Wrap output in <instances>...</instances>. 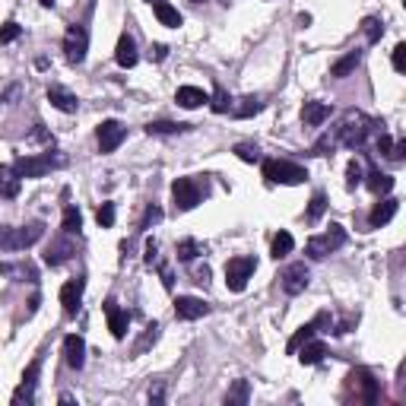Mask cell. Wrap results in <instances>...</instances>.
<instances>
[{"mask_svg": "<svg viewBox=\"0 0 406 406\" xmlns=\"http://www.w3.org/2000/svg\"><path fill=\"white\" fill-rule=\"evenodd\" d=\"M374 127L378 124H374L368 115H362V111H346L343 121L337 124V131H333V143H337V146H346V150H362Z\"/></svg>", "mask_w": 406, "mask_h": 406, "instance_id": "cell-1", "label": "cell"}, {"mask_svg": "<svg viewBox=\"0 0 406 406\" xmlns=\"http://www.w3.org/2000/svg\"><path fill=\"white\" fill-rule=\"evenodd\" d=\"M343 397L372 406L381 397V384L374 381V374L368 372V368H352V372L346 374V394H343Z\"/></svg>", "mask_w": 406, "mask_h": 406, "instance_id": "cell-2", "label": "cell"}, {"mask_svg": "<svg viewBox=\"0 0 406 406\" xmlns=\"http://www.w3.org/2000/svg\"><path fill=\"white\" fill-rule=\"evenodd\" d=\"M172 200L178 213H188V210H194L197 203L207 200V181H200V178H178L172 184Z\"/></svg>", "mask_w": 406, "mask_h": 406, "instance_id": "cell-3", "label": "cell"}, {"mask_svg": "<svg viewBox=\"0 0 406 406\" xmlns=\"http://www.w3.org/2000/svg\"><path fill=\"white\" fill-rule=\"evenodd\" d=\"M343 245H346V229L333 223L330 229H327V232L315 235V238H308L305 254L311 257V260H324L327 254H333V251H340Z\"/></svg>", "mask_w": 406, "mask_h": 406, "instance_id": "cell-4", "label": "cell"}, {"mask_svg": "<svg viewBox=\"0 0 406 406\" xmlns=\"http://www.w3.org/2000/svg\"><path fill=\"white\" fill-rule=\"evenodd\" d=\"M45 235V223H29L19 229H0V248L3 251H25Z\"/></svg>", "mask_w": 406, "mask_h": 406, "instance_id": "cell-5", "label": "cell"}, {"mask_svg": "<svg viewBox=\"0 0 406 406\" xmlns=\"http://www.w3.org/2000/svg\"><path fill=\"white\" fill-rule=\"evenodd\" d=\"M264 178L270 184H302L308 181V172L286 159H264Z\"/></svg>", "mask_w": 406, "mask_h": 406, "instance_id": "cell-6", "label": "cell"}, {"mask_svg": "<svg viewBox=\"0 0 406 406\" xmlns=\"http://www.w3.org/2000/svg\"><path fill=\"white\" fill-rule=\"evenodd\" d=\"M64 166V156H51V153H42V156H19L13 162L19 178H45L51 168Z\"/></svg>", "mask_w": 406, "mask_h": 406, "instance_id": "cell-7", "label": "cell"}, {"mask_svg": "<svg viewBox=\"0 0 406 406\" xmlns=\"http://www.w3.org/2000/svg\"><path fill=\"white\" fill-rule=\"evenodd\" d=\"M257 270V260L248 254H241V257H232L229 264H225V286L232 292H245V286H248V280L254 276Z\"/></svg>", "mask_w": 406, "mask_h": 406, "instance_id": "cell-8", "label": "cell"}, {"mask_svg": "<svg viewBox=\"0 0 406 406\" xmlns=\"http://www.w3.org/2000/svg\"><path fill=\"white\" fill-rule=\"evenodd\" d=\"M86 51H89V32H86L83 25L74 23L64 35V58L70 60V64H83Z\"/></svg>", "mask_w": 406, "mask_h": 406, "instance_id": "cell-9", "label": "cell"}, {"mask_svg": "<svg viewBox=\"0 0 406 406\" xmlns=\"http://www.w3.org/2000/svg\"><path fill=\"white\" fill-rule=\"evenodd\" d=\"M127 137V127L121 121H102L99 131H95V140H99V153H115Z\"/></svg>", "mask_w": 406, "mask_h": 406, "instance_id": "cell-10", "label": "cell"}, {"mask_svg": "<svg viewBox=\"0 0 406 406\" xmlns=\"http://www.w3.org/2000/svg\"><path fill=\"white\" fill-rule=\"evenodd\" d=\"M38 372H42V359L29 362V368L23 372V381H19V387L13 390V406H23V403H32V400H35V384H38Z\"/></svg>", "mask_w": 406, "mask_h": 406, "instance_id": "cell-11", "label": "cell"}, {"mask_svg": "<svg viewBox=\"0 0 406 406\" xmlns=\"http://www.w3.org/2000/svg\"><path fill=\"white\" fill-rule=\"evenodd\" d=\"M83 289H86V280L83 276H76V280H67L60 286V305H64V315L74 317L83 305Z\"/></svg>", "mask_w": 406, "mask_h": 406, "instance_id": "cell-12", "label": "cell"}, {"mask_svg": "<svg viewBox=\"0 0 406 406\" xmlns=\"http://www.w3.org/2000/svg\"><path fill=\"white\" fill-rule=\"evenodd\" d=\"M102 308H105L108 330H111V337H115V340H124V337H127V324H131V315H127V311L117 305L115 299H108Z\"/></svg>", "mask_w": 406, "mask_h": 406, "instance_id": "cell-13", "label": "cell"}, {"mask_svg": "<svg viewBox=\"0 0 406 406\" xmlns=\"http://www.w3.org/2000/svg\"><path fill=\"white\" fill-rule=\"evenodd\" d=\"M280 280H282V292H286V295H299V292L308 289L311 273H308L305 264H292V267H286V273H282Z\"/></svg>", "mask_w": 406, "mask_h": 406, "instance_id": "cell-14", "label": "cell"}, {"mask_svg": "<svg viewBox=\"0 0 406 406\" xmlns=\"http://www.w3.org/2000/svg\"><path fill=\"white\" fill-rule=\"evenodd\" d=\"M327 324H330V317H327V315H317L315 321H308L305 327H299V330L292 333V340L286 343V352H289V356H295V352H299V346H305V343L311 340V337H315L321 327H327Z\"/></svg>", "mask_w": 406, "mask_h": 406, "instance_id": "cell-15", "label": "cell"}, {"mask_svg": "<svg viewBox=\"0 0 406 406\" xmlns=\"http://www.w3.org/2000/svg\"><path fill=\"white\" fill-rule=\"evenodd\" d=\"M174 315L181 321H197V317L210 315V305L203 299H194V295H178L174 299Z\"/></svg>", "mask_w": 406, "mask_h": 406, "instance_id": "cell-16", "label": "cell"}, {"mask_svg": "<svg viewBox=\"0 0 406 406\" xmlns=\"http://www.w3.org/2000/svg\"><path fill=\"white\" fill-rule=\"evenodd\" d=\"M397 210H400V200H394V197L378 200L372 207V213H368V225H372V229H381V225H387L390 219L397 216Z\"/></svg>", "mask_w": 406, "mask_h": 406, "instance_id": "cell-17", "label": "cell"}, {"mask_svg": "<svg viewBox=\"0 0 406 406\" xmlns=\"http://www.w3.org/2000/svg\"><path fill=\"white\" fill-rule=\"evenodd\" d=\"M74 254H76L74 241H70V238H58V241H51L48 251H45V264H48V267H60V264H67Z\"/></svg>", "mask_w": 406, "mask_h": 406, "instance_id": "cell-18", "label": "cell"}, {"mask_svg": "<svg viewBox=\"0 0 406 406\" xmlns=\"http://www.w3.org/2000/svg\"><path fill=\"white\" fill-rule=\"evenodd\" d=\"M64 362L70 365V368H76V372L86 365V340L83 337L70 333V337L64 340Z\"/></svg>", "mask_w": 406, "mask_h": 406, "instance_id": "cell-19", "label": "cell"}, {"mask_svg": "<svg viewBox=\"0 0 406 406\" xmlns=\"http://www.w3.org/2000/svg\"><path fill=\"white\" fill-rule=\"evenodd\" d=\"M330 115H333V108L327 105V102H305V108H302V121H305V127H321Z\"/></svg>", "mask_w": 406, "mask_h": 406, "instance_id": "cell-20", "label": "cell"}, {"mask_svg": "<svg viewBox=\"0 0 406 406\" xmlns=\"http://www.w3.org/2000/svg\"><path fill=\"white\" fill-rule=\"evenodd\" d=\"M48 102L58 108V111H64V115H74L76 108H80L76 95L70 89H64V86H51V89H48Z\"/></svg>", "mask_w": 406, "mask_h": 406, "instance_id": "cell-21", "label": "cell"}, {"mask_svg": "<svg viewBox=\"0 0 406 406\" xmlns=\"http://www.w3.org/2000/svg\"><path fill=\"white\" fill-rule=\"evenodd\" d=\"M115 60H117V64H121V67H124V70H127V67H133V64H137V60H140V54H137V42H133V38H131V35H121V38H117V48H115Z\"/></svg>", "mask_w": 406, "mask_h": 406, "instance_id": "cell-22", "label": "cell"}, {"mask_svg": "<svg viewBox=\"0 0 406 406\" xmlns=\"http://www.w3.org/2000/svg\"><path fill=\"white\" fill-rule=\"evenodd\" d=\"M19 184H23V178L16 174V168L13 166H0V197H19Z\"/></svg>", "mask_w": 406, "mask_h": 406, "instance_id": "cell-23", "label": "cell"}, {"mask_svg": "<svg viewBox=\"0 0 406 406\" xmlns=\"http://www.w3.org/2000/svg\"><path fill=\"white\" fill-rule=\"evenodd\" d=\"M150 3H153V13H156V19L162 25H168V29H178V25L184 23L181 13H178V10H174L168 0H150Z\"/></svg>", "mask_w": 406, "mask_h": 406, "instance_id": "cell-24", "label": "cell"}, {"mask_svg": "<svg viewBox=\"0 0 406 406\" xmlns=\"http://www.w3.org/2000/svg\"><path fill=\"white\" fill-rule=\"evenodd\" d=\"M362 64V51H349V54H343L340 60H333V67H330V76L333 80H346L349 74H352V70H356V67Z\"/></svg>", "mask_w": 406, "mask_h": 406, "instance_id": "cell-25", "label": "cell"}, {"mask_svg": "<svg viewBox=\"0 0 406 406\" xmlns=\"http://www.w3.org/2000/svg\"><path fill=\"white\" fill-rule=\"evenodd\" d=\"M174 102L181 108H200L203 102H210V95L200 86H181V89L174 92Z\"/></svg>", "mask_w": 406, "mask_h": 406, "instance_id": "cell-26", "label": "cell"}, {"mask_svg": "<svg viewBox=\"0 0 406 406\" xmlns=\"http://www.w3.org/2000/svg\"><path fill=\"white\" fill-rule=\"evenodd\" d=\"M295 356H299L302 365H317V362H324V356H327V346H324L321 340H315V337H311L305 346H299V352H295Z\"/></svg>", "mask_w": 406, "mask_h": 406, "instance_id": "cell-27", "label": "cell"}, {"mask_svg": "<svg viewBox=\"0 0 406 406\" xmlns=\"http://www.w3.org/2000/svg\"><path fill=\"white\" fill-rule=\"evenodd\" d=\"M365 184H368V191L372 194H390L394 191V174H387V172H368V178H362Z\"/></svg>", "mask_w": 406, "mask_h": 406, "instance_id": "cell-28", "label": "cell"}, {"mask_svg": "<svg viewBox=\"0 0 406 406\" xmlns=\"http://www.w3.org/2000/svg\"><path fill=\"white\" fill-rule=\"evenodd\" d=\"M260 108H264V99H260V95H245V99H238V105H232L229 111H232L235 117H254Z\"/></svg>", "mask_w": 406, "mask_h": 406, "instance_id": "cell-29", "label": "cell"}, {"mask_svg": "<svg viewBox=\"0 0 406 406\" xmlns=\"http://www.w3.org/2000/svg\"><path fill=\"white\" fill-rule=\"evenodd\" d=\"M174 254H178L181 264H194V260L203 254V248H200V241H194V238H181L178 241V248H174Z\"/></svg>", "mask_w": 406, "mask_h": 406, "instance_id": "cell-30", "label": "cell"}, {"mask_svg": "<svg viewBox=\"0 0 406 406\" xmlns=\"http://www.w3.org/2000/svg\"><path fill=\"white\" fill-rule=\"evenodd\" d=\"M251 397V384L248 381H235L232 390L225 394V406H245Z\"/></svg>", "mask_w": 406, "mask_h": 406, "instance_id": "cell-31", "label": "cell"}, {"mask_svg": "<svg viewBox=\"0 0 406 406\" xmlns=\"http://www.w3.org/2000/svg\"><path fill=\"white\" fill-rule=\"evenodd\" d=\"M292 248H295V241H292V235L289 232H280L273 238V248H270V257L273 260H282V257H289L292 254Z\"/></svg>", "mask_w": 406, "mask_h": 406, "instance_id": "cell-32", "label": "cell"}, {"mask_svg": "<svg viewBox=\"0 0 406 406\" xmlns=\"http://www.w3.org/2000/svg\"><path fill=\"white\" fill-rule=\"evenodd\" d=\"M60 229H64V235H74L83 229V213L76 207H67L64 210V219H60Z\"/></svg>", "mask_w": 406, "mask_h": 406, "instance_id": "cell-33", "label": "cell"}, {"mask_svg": "<svg viewBox=\"0 0 406 406\" xmlns=\"http://www.w3.org/2000/svg\"><path fill=\"white\" fill-rule=\"evenodd\" d=\"M362 32H365V38L372 45H378L381 42V35H384V23L378 16H365L362 19Z\"/></svg>", "mask_w": 406, "mask_h": 406, "instance_id": "cell-34", "label": "cell"}, {"mask_svg": "<svg viewBox=\"0 0 406 406\" xmlns=\"http://www.w3.org/2000/svg\"><path fill=\"white\" fill-rule=\"evenodd\" d=\"M156 340H159V324H150V327L143 330L140 340L133 343V356H143V352H146V349H150Z\"/></svg>", "mask_w": 406, "mask_h": 406, "instance_id": "cell-35", "label": "cell"}, {"mask_svg": "<svg viewBox=\"0 0 406 406\" xmlns=\"http://www.w3.org/2000/svg\"><path fill=\"white\" fill-rule=\"evenodd\" d=\"M191 131V124H174V121H150L146 133H184Z\"/></svg>", "mask_w": 406, "mask_h": 406, "instance_id": "cell-36", "label": "cell"}, {"mask_svg": "<svg viewBox=\"0 0 406 406\" xmlns=\"http://www.w3.org/2000/svg\"><path fill=\"white\" fill-rule=\"evenodd\" d=\"M362 178H365L362 162H359V159H352V162L346 166V188H349V191H356L359 184H362Z\"/></svg>", "mask_w": 406, "mask_h": 406, "instance_id": "cell-37", "label": "cell"}, {"mask_svg": "<svg viewBox=\"0 0 406 406\" xmlns=\"http://www.w3.org/2000/svg\"><path fill=\"white\" fill-rule=\"evenodd\" d=\"M210 108H213L216 115H225V111H229V108H232V99H229V92H225L223 86H216L213 99H210Z\"/></svg>", "mask_w": 406, "mask_h": 406, "instance_id": "cell-38", "label": "cell"}, {"mask_svg": "<svg viewBox=\"0 0 406 406\" xmlns=\"http://www.w3.org/2000/svg\"><path fill=\"white\" fill-rule=\"evenodd\" d=\"M235 156H238L241 162H260V146H257V143H238V146H235Z\"/></svg>", "mask_w": 406, "mask_h": 406, "instance_id": "cell-39", "label": "cell"}, {"mask_svg": "<svg viewBox=\"0 0 406 406\" xmlns=\"http://www.w3.org/2000/svg\"><path fill=\"white\" fill-rule=\"evenodd\" d=\"M324 210H327V197L317 191L315 197H311V203H308V223H317V219L324 216Z\"/></svg>", "mask_w": 406, "mask_h": 406, "instance_id": "cell-40", "label": "cell"}, {"mask_svg": "<svg viewBox=\"0 0 406 406\" xmlns=\"http://www.w3.org/2000/svg\"><path fill=\"white\" fill-rule=\"evenodd\" d=\"M19 35H23V25H19V23H13V19H10V23H3V29H0V45L16 42Z\"/></svg>", "mask_w": 406, "mask_h": 406, "instance_id": "cell-41", "label": "cell"}, {"mask_svg": "<svg viewBox=\"0 0 406 406\" xmlns=\"http://www.w3.org/2000/svg\"><path fill=\"white\" fill-rule=\"evenodd\" d=\"M95 219H99L102 229H111V225H115V203H102L99 213H95Z\"/></svg>", "mask_w": 406, "mask_h": 406, "instance_id": "cell-42", "label": "cell"}, {"mask_svg": "<svg viewBox=\"0 0 406 406\" xmlns=\"http://www.w3.org/2000/svg\"><path fill=\"white\" fill-rule=\"evenodd\" d=\"M159 219H162V210H159L156 203H150V207H146V216H143V223H140V229H150V225H156Z\"/></svg>", "mask_w": 406, "mask_h": 406, "instance_id": "cell-43", "label": "cell"}, {"mask_svg": "<svg viewBox=\"0 0 406 406\" xmlns=\"http://www.w3.org/2000/svg\"><path fill=\"white\" fill-rule=\"evenodd\" d=\"M394 70H397V74H406V45L403 42L394 48Z\"/></svg>", "mask_w": 406, "mask_h": 406, "instance_id": "cell-44", "label": "cell"}, {"mask_svg": "<svg viewBox=\"0 0 406 406\" xmlns=\"http://www.w3.org/2000/svg\"><path fill=\"white\" fill-rule=\"evenodd\" d=\"M333 146H337V143H333V137L327 133V137H321V140L311 146V153H315V156H327V150H333Z\"/></svg>", "mask_w": 406, "mask_h": 406, "instance_id": "cell-45", "label": "cell"}, {"mask_svg": "<svg viewBox=\"0 0 406 406\" xmlns=\"http://www.w3.org/2000/svg\"><path fill=\"white\" fill-rule=\"evenodd\" d=\"M356 324H359V315H349L346 321H340L337 327H333V333H337V337H343V333H349L352 327H356Z\"/></svg>", "mask_w": 406, "mask_h": 406, "instance_id": "cell-46", "label": "cell"}, {"mask_svg": "<svg viewBox=\"0 0 406 406\" xmlns=\"http://www.w3.org/2000/svg\"><path fill=\"white\" fill-rule=\"evenodd\" d=\"M194 282L207 286V282H210V267H194Z\"/></svg>", "mask_w": 406, "mask_h": 406, "instance_id": "cell-47", "label": "cell"}, {"mask_svg": "<svg viewBox=\"0 0 406 406\" xmlns=\"http://www.w3.org/2000/svg\"><path fill=\"white\" fill-rule=\"evenodd\" d=\"M166 400V387L162 384H153L150 387V403H162Z\"/></svg>", "mask_w": 406, "mask_h": 406, "instance_id": "cell-48", "label": "cell"}, {"mask_svg": "<svg viewBox=\"0 0 406 406\" xmlns=\"http://www.w3.org/2000/svg\"><path fill=\"white\" fill-rule=\"evenodd\" d=\"M390 146H394V140H390L387 133H381V137H378V153H384V156H390Z\"/></svg>", "mask_w": 406, "mask_h": 406, "instance_id": "cell-49", "label": "cell"}, {"mask_svg": "<svg viewBox=\"0 0 406 406\" xmlns=\"http://www.w3.org/2000/svg\"><path fill=\"white\" fill-rule=\"evenodd\" d=\"M406 156V140H400V143H394V146H390V159H403Z\"/></svg>", "mask_w": 406, "mask_h": 406, "instance_id": "cell-50", "label": "cell"}, {"mask_svg": "<svg viewBox=\"0 0 406 406\" xmlns=\"http://www.w3.org/2000/svg\"><path fill=\"white\" fill-rule=\"evenodd\" d=\"M156 251H159L156 238H150V241H146V264H156Z\"/></svg>", "mask_w": 406, "mask_h": 406, "instance_id": "cell-51", "label": "cell"}, {"mask_svg": "<svg viewBox=\"0 0 406 406\" xmlns=\"http://www.w3.org/2000/svg\"><path fill=\"white\" fill-rule=\"evenodd\" d=\"M159 273H162V286H166V289H172V286H174L172 270H168V267H159Z\"/></svg>", "mask_w": 406, "mask_h": 406, "instance_id": "cell-52", "label": "cell"}, {"mask_svg": "<svg viewBox=\"0 0 406 406\" xmlns=\"http://www.w3.org/2000/svg\"><path fill=\"white\" fill-rule=\"evenodd\" d=\"M153 58H156V60H166V58H168V48H166V45H156V48H153Z\"/></svg>", "mask_w": 406, "mask_h": 406, "instance_id": "cell-53", "label": "cell"}, {"mask_svg": "<svg viewBox=\"0 0 406 406\" xmlns=\"http://www.w3.org/2000/svg\"><path fill=\"white\" fill-rule=\"evenodd\" d=\"M10 273H13V267H10V264H3V260H0V276H10Z\"/></svg>", "mask_w": 406, "mask_h": 406, "instance_id": "cell-54", "label": "cell"}, {"mask_svg": "<svg viewBox=\"0 0 406 406\" xmlns=\"http://www.w3.org/2000/svg\"><path fill=\"white\" fill-rule=\"evenodd\" d=\"M38 3H42V7H54V0H38Z\"/></svg>", "mask_w": 406, "mask_h": 406, "instance_id": "cell-55", "label": "cell"}]
</instances>
